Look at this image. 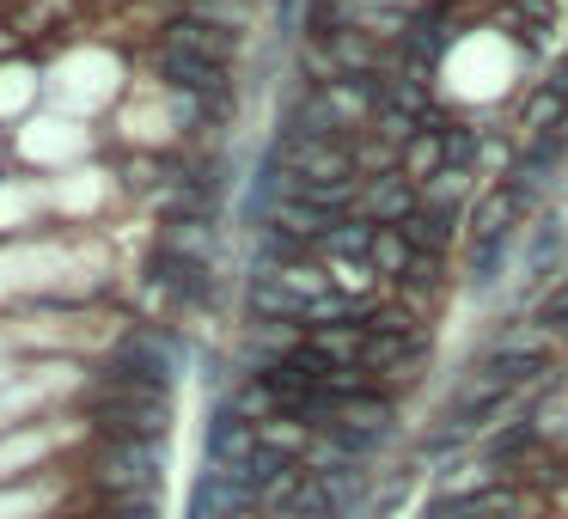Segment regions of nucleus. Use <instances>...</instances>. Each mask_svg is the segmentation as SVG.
<instances>
[{
    "label": "nucleus",
    "mask_w": 568,
    "mask_h": 519,
    "mask_svg": "<svg viewBox=\"0 0 568 519\" xmlns=\"http://www.w3.org/2000/svg\"><path fill=\"white\" fill-rule=\"evenodd\" d=\"M80 416H87L92 440H165V434H172V391L87 379Z\"/></svg>",
    "instance_id": "1"
},
{
    "label": "nucleus",
    "mask_w": 568,
    "mask_h": 519,
    "mask_svg": "<svg viewBox=\"0 0 568 519\" xmlns=\"http://www.w3.org/2000/svg\"><path fill=\"white\" fill-rule=\"evenodd\" d=\"M184 336L165 330V324H135L111 343V355L92 367V379H111V385H148V391H172L184 379Z\"/></svg>",
    "instance_id": "2"
},
{
    "label": "nucleus",
    "mask_w": 568,
    "mask_h": 519,
    "mask_svg": "<svg viewBox=\"0 0 568 519\" xmlns=\"http://www.w3.org/2000/svg\"><path fill=\"white\" fill-rule=\"evenodd\" d=\"M165 440H92L87 489L99 501H160Z\"/></svg>",
    "instance_id": "3"
},
{
    "label": "nucleus",
    "mask_w": 568,
    "mask_h": 519,
    "mask_svg": "<svg viewBox=\"0 0 568 519\" xmlns=\"http://www.w3.org/2000/svg\"><path fill=\"white\" fill-rule=\"evenodd\" d=\"M514 397H519L514 385H507L501 373H495L489 360L477 355L465 373H458V385H453V391H446L440 421H453V428H465V434H477V440H483V434H489L495 421H501V409L514 404Z\"/></svg>",
    "instance_id": "4"
},
{
    "label": "nucleus",
    "mask_w": 568,
    "mask_h": 519,
    "mask_svg": "<svg viewBox=\"0 0 568 519\" xmlns=\"http://www.w3.org/2000/svg\"><path fill=\"white\" fill-rule=\"evenodd\" d=\"M336 446H343L355 465H373V458L385 452V446L397 440V397H385V391H367V397H348L343 409H336V421L331 428Z\"/></svg>",
    "instance_id": "5"
},
{
    "label": "nucleus",
    "mask_w": 568,
    "mask_h": 519,
    "mask_svg": "<svg viewBox=\"0 0 568 519\" xmlns=\"http://www.w3.org/2000/svg\"><path fill=\"white\" fill-rule=\"evenodd\" d=\"M148 282L160 287L165 299L190 306V312H202V306H214V299H221V275H214V263L178 257V251H165V245H153V257H148Z\"/></svg>",
    "instance_id": "6"
},
{
    "label": "nucleus",
    "mask_w": 568,
    "mask_h": 519,
    "mask_svg": "<svg viewBox=\"0 0 568 519\" xmlns=\"http://www.w3.org/2000/svg\"><path fill=\"white\" fill-rule=\"evenodd\" d=\"M153 74H160L165 92L178 99H233V68L209 62V55H190V50H153Z\"/></svg>",
    "instance_id": "7"
},
{
    "label": "nucleus",
    "mask_w": 568,
    "mask_h": 519,
    "mask_svg": "<svg viewBox=\"0 0 568 519\" xmlns=\"http://www.w3.org/2000/svg\"><path fill=\"white\" fill-rule=\"evenodd\" d=\"M544 416H531V409H519V416H507V421H495L489 434L477 440V458H483V470L489 477H507V470H519L531 452H544Z\"/></svg>",
    "instance_id": "8"
},
{
    "label": "nucleus",
    "mask_w": 568,
    "mask_h": 519,
    "mask_svg": "<svg viewBox=\"0 0 568 519\" xmlns=\"http://www.w3.org/2000/svg\"><path fill=\"white\" fill-rule=\"evenodd\" d=\"M251 452H257V421H245L233 404L214 397L209 421H202V465L209 470H239V465H251Z\"/></svg>",
    "instance_id": "9"
},
{
    "label": "nucleus",
    "mask_w": 568,
    "mask_h": 519,
    "mask_svg": "<svg viewBox=\"0 0 568 519\" xmlns=\"http://www.w3.org/2000/svg\"><path fill=\"white\" fill-rule=\"evenodd\" d=\"M160 43H165V50H190V55H209V62L233 68L239 50H245V31L209 26V19H196V13H184V7H178V13L160 26Z\"/></svg>",
    "instance_id": "10"
},
{
    "label": "nucleus",
    "mask_w": 568,
    "mask_h": 519,
    "mask_svg": "<svg viewBox=\"0 0 568 519\" xmlns=\"http://www.w3.org/2000/svg\"><path fill=\"white\" fill-rule=\"evenodd\" d=\"M416 208H422V184H416V177H404V172H379V177H367V184H361V208H355V221L404 226Z\"/></svg>",
    "instance_id": "11"
},
{
    "label": "nucleus",
    "mask_w": 568,
    "mask_h": 519,
    "mask_svg": "<svg viewBox=\"0 0 568 519\" xmlns=\"http://www.w3.org/2000/svg\"><path fill=\"white\" fill-rule=\"evenodd\" d=\"M324 50H331L336 74H397V55L355 26H336L331 38H324Z\"/></svg>",
    "instance_id": "12"
},
{
    "label": "nucleus",
    "mask_w": 568,
    "mask_h": 519,
    "mask_svg": "<svg viewBox=\"0 0 568 519\" xmlns=\"http://www.w3.org/2000/svg\"><path fill=\"white\" fill-rule=\"evenodd\" d=\"M514 245H519V233H477L465 245V287L470 294H495L501 287V275H507V263H514Z\"/></svg>",
    "instance_id": "13"
},
{
    "label": "nucleus",
    "mask_w": 568,
    "mask_h": 519,
    "mask_svg": "<svg viewBox=\"0 0 568 519\" xmlns=\"http://www.w3.org/2000/svg\"><path fill=\"white\" fill-rule=\"evenodd\" d=\"M483 355H495V360H556V330H544L538 318H507L501 330L489 336Z\"/></svg>",
    "instance_id": "14"
},
{
    "label": "nucleus",
    "mask_w": 568,
    "mask_h": 519,
    "mask_svg": "<svg viewBox=\"0 0 568 519\" xmlns=\"http://www.w3.org/2000/svg\"><path fill=\"white\" fill-rule=\"evenodd\" d=\"M562 257H568V233H562V221H556V214H538V226H531V245H526V263H519V275H526L531 287H544V294H550V275L562 269Z\"/></svg>",
    "instance_id": "15"
},
{
    "label": "nucleus",
    "mask_w": 568,
    "mask_h": 519,
    "mask_svg": "<svg viewBox=\"0 0 568 519\" xmlns=\"http://www.w3.org/2000/svg\"><path fill=\"white\" fill-rule=\"evenodd\" d=\"M446 287H453V275H446V257H422V251H416L409 275L392 287V294H397V299H409V306H416L422 318H428V312L440 306V294H446Z\"/></svg>",
    "instance_id": "16"
},
{
    "label": "nucleus",
    "mask_w": 568,
    "mask_h": 519,
    "mask_svg": "<svg viewBox=\"0 0 568 519\" xmlns=\"http://www.w3.org/2000/svg\"><path fill=\"white\" fill-rule=\"evenodd\" d=\"M397 172L416 177V184H434V177L446 172V141H440V116L434 123H422L416 135L404 141V160H397Z\"/></svg>",
    "instance_id": "17"
},
{
    "label": "nucleus",
    "mask_w": 568,
    "mask_h": 519,
    "mask_svg": "<svg viewBox=\"0 0 568 519\" xmlns=\"http://www.w3.org/2000/svg\"><path fill=\"white\" fill-rule=\"evenodd\" d=\"M373 245H379V226L373 221H336L331 238L318 245V263H373Z\"/></svg>",
    "instance_id": "18"
},
{
    "label": "nucleus",
    "mask_w": 568,
    "mask_h": 519,
    "mask_svg": "<svg viewBox=\"0 0 568 519\" xmlns=\"http://www.w3.org/2000/svg\"><path fill=\"white\" fill-rule=\"evenodd\" d=\"M160 245L178 251V257L214 263V257H221V221H165L160 226Z\"/></svg>",
    "instance_id": "19"
},
{
    "label": "nucleus",
    "mask_w": 568,
    "mask_h": 519,
    "mask_svg": "<svg viewBox=\"0 0 568 519\" xmlns=\"http://www.w3.org/2000/svg\"><path fill=\"white\" fill-rule=\"evenodd\" d=\"M306 336L336 360V367H361V348H367V330H361V324H324V330H306Z\"/></svg>",
    "instance_id": "20"
},
{
    "label": "nucleus",
    "mask_w": 568,
    "mask_h": 519,
    "mask_svg": "<svg viewBox=\"0 0 568 519\" xmlns=\"http://www.w3.org/2000/svg\"><path fill=\"white\" fill-rule=\"evenodd\" d=\"M440 141H446V172L458 177H477V160H483V135L465 123H440Z\"/></svg>",
    "instance_id": "21"
},
{
    "label": "nucleus",
    "mask_w": 568,
    "mask_h": 519,
    "mask_svg": "<svg viewBox=\"0 0 568 519\" xmlns=\"http://www.w3.org/2000/svg\"><path fill=\"white\" fill-rule=\"evenodd\" d=\"M409 263H416V251L404 245V233H397V226H379V245H373V269H379V282L397 287L409 275Z\"/></svg>",
    "instance_id": "22"
},
{
    "label": "nucleus",
    "mask_w": 568,
    "mask_h": 519,
    "mask_svg": "<svg viewBox=\"0 0 568 519\" xmlns=\"http://www.w3.org/2000/svg\"><path fill=\"white\" fill-rule=\"evenodd\" d=\"M562 116H568V104L556 99L550 86H538V92H531V104H526V116H519V129H526V141L531 135H556V129H562Z\"/></svg>",
    "instance_id": "23"
},
{
    "label": "nucleus",
    "mask_w": 568,
    "mask_h": 519,
    "mask_svg": "<svg viewBox=\"0 0 568 519\" xmlns=\"http://www.w3.org/2000/svg\"><path fill=\"white\" fill-rule=\"evenodd\" d=\"M257 440H263V446H275V452H287V458H306L312 428H300L294 416H270V421L257 428Z\"/></svg>",
    "instance_id": "24"
},
{
    "label": "nucleus",
    "mask_w": 568,
    "mask_h": 519,
    "mask_svg": "<svg viewBox=\"0 0 568 519\" xmlns=\"http://www.w3.org/2000/svg\"><path fill=\"white\" fill-rule=\"evenodd\" d=\"M184 13L209 19V26H226V31H245L251 0H184Z\"/></svg>",
    "instance_id": "25"
},
{
    "label": "nucleus",
    "mask_w": 568,
    "mask_h": 519,
    "mask_svg": "<svg viewBox=\"0 0 568 519\" xmlns=\"http://www.w3.org/2000/svg\"><path fill=\"white\" fill-rule=\"evenodd\" d=\"M92 519H160V501H99Z\"/></svg>",
    "instance_id": "26"
},
{
    "label": "nucleus",
    "mask_w": 568,
    "mask_h": 519,
    "mask_svg": "<svg viewBox=\"0 0 568 519\" xmlns=\"http://www.w3.org/2000/svg\"><path fill=\"white\" fill-rule=\"evenodd\" d=\"M544 86H550V92H556V99H562V104H568V55H562V62H556V68H550V80H544Z\"/></svg>",
    "instance_id": "27"
},
{
    "label": "nucleus",
    "mask_w": 568,
    "mask_h": 519,
    "mask_svg": "<svg viewBox=\"0 0 568 519\" xmlns=\"http://www.w3.org/2000/svg\"><path fill=\"white\" fill-rule=\"evenodd\" d=\"M257 519H287V513H257Z\"/></svg>",
    "instance_id": "28"
}]
</instances>
